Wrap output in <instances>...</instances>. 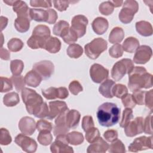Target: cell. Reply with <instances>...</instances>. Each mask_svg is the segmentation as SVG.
<instances>
[{
    "mask_svg": "<svg viewBox=\"0 0 153 153\" xmlns=\"http://www.w3.org/2000/svg\"><path fill=\"white\" fill-rule=\"evenodd\" d=\"M135 27L137 33L142 36H149L152 35V27L151 24L148 22L144 20L137 22Z\"/></svg>",
    "mask_w": 153,
    "mask_h": 153,
    "instance_id": "d4e9b609",
    "label": "cell"
},
{
    "mask_svg": "<svg viewBox=\"0 0 153 153\" xmlns=\"http://www.w3.org/2000/svg\"><path fill=\"white\" fill-rule=\"evenodd\" d=\"M108 151L111 153H124L126 148L122 141L117 139L109 145Z\"/></svg>",
    "mask_w": 153,
    "mask_h": 153,
    "instance_id": "d590c367",
    "label": "cell"
},
{
    "mask_svg": "<svg viewBox=\"0 0 153 153\" xmlns=\"http://www.w3.org/2000/svg\"><path fill=\"white\" fill-rule=\"evenodd\" d=\"M66 134H60L56 136L55 141L50 145V151L53 153L68 152L73 153V148L69 146Z\"/></svg>",
    "mask_w": 153,
    "mask_h": 153,
    "instance_id": "52a82bcc",
    "label": "cell"
},
{
    "mask_svg": "<svg viewBox=\"0 0 153 153\" xmlns=\"http://www.w3.org/2000/svg\"><path fill=\"white\" fill-rule=\"evenodd\" d=\"M139 5L137 1L127 0L123 2V8L121 10L118 17L120 20L124 24L130 23L133 19L134 14L138 11Z\"/></svg>",
    "mask_w": 153,
    "mask_h": 153,
    "instance_id": "8992f818",
    "label": "cell"
},
{
    "mask_svg": "<svg viewBox=\"0 0 153 153\" xmlns=\"http://www.w3.org/2000/svg\"><path fill=\"white\" fill-rule=\"evenodd\" d=\"M49 113L47 119L53 120L57 117L60 113L68 109L66 102L60 100L51 101L49 102Z\"/></svg>",
    "mask_w": 153,
    "mask_h": 153,
    "instance_id": "2e32d148",
    "label": "cell"
},
{
    "mask_svg": "<svg viewBox=\"0 0 153 153\" xmlns=\"http://www.w3.org/2000/svg\"><path fill=\"white\" fill-rule=\"evenodd\" d=\"M15 1L16 0H4L3 1H4V2H5V4H7V5H13V4H14V2H15Z\"/></svg>",
    "mask_w": 153,
    "mask_h": 153,
    "instance_id": "03108f58",
    "label": "cell"
},
{
    "mask_svg": "<svg viewBox=\"0 0 153 153\" xmlns=\"http://www.w3.org/2000/svg\"><path fill=\"white\" fill-rule=\"evenodd\" d=\"M42 94L43 96L48 100H54L57 98L59 99L58 88L54 87H50L47 89H42Z\"/></svg>",
    "mask_w": 153,
    "mask_h": 153,
    "instance_id": "f35d334b",
    "label": "cell"
},
{
    "mask_svg": "<svg viewBox=\"0 0 153 153\" xmlns=\"http://www.w3.org/2000/svg\"><path fill=\"white\" fill-rule=\"evenodd\" d=\"M50 29L47 26L39 25L35 27L32 31V35L36 38L46 41V40L50 36Z\"/></svg>",
    "mask_w": 153,
    "mask_h": 153,
    "instance_id": "603a6c76",
    "label": "cell"
},
{
    "mask_svg": "<svg viewBox=\"0 0 153 153\" xmlns=\"http://www.w3.org/2000/svg\"><path fill=\"white\" fill-rule=\"evenodd\" d=\"M152 137L145 136L136 138L128 146V151L137 152L141 151L152 149Z\"/></svg>",
    "mask_w": 153,
    "mask_h": 153,
    "instance_id": "30bf717a",
    "label": "cell"
},
{
    "mask_svg": "<svg viewBox=\"0 0 153 153\" xmlns=\"http://www.w3.org/2000/svg\"><path fill=\"white\" fill-rule=\"evenodd\" d=\"M103 137L107 142H112L118 138V132L115 130H108L103 133Z\"/></svg>",
    "mask_w": 153,
    "mask_h": 153,
    "instance_id": "9f6ffc18",
    "label": "cell"
},
{
    "mask_svg": "<svg viewBox=\"0 0 153 153\" xmlns=\"http://www.w3.org/2000/svg\"><path fill=\"white\" fill-rule=\"evenodd\" d=\"M88 23V19L85 16L78 14L72 18L71 28L75 31L78 38H81L86 33V28Z\"/></svg>",
    "mask_w": 153,
    "mask_h": 153,
    "instance_id": "8fae6325",
    "label": "cell"
},
{
    "mask_svg": "<svg viewBox=\"0 0 153 153\" xmlns=\"http://www.w3.org/2000/svg\"><path fill=\"white\" fill-rule=\"evenodd\" d=\"M59 90V99H65L69 96L68 90L66 87H60L58 88Z\"/></svg>",
    "mask_w": 153,
    "mask_h": 153,
    "instance_id": "94428289",
    "label": "cell"
},
{
    "mask_svg": "<svg viewBox=\"0 0 153 153\" xmlns=\"http://www.w3.org/2000/svg\"><path fill=\"white\" fill-rule=\"evenodd\" d=\"M1 93L7 92L13 89V83L10 79L6 77H1Z\"/></svg>",
    "mask_w": 153,
    "mask_h": 153,
    "instance_id": "f5cc1de1",
    "label": "cell"
},
{
    "mask_svg": "<svg viewBox=\"0 0 153 153\" xmlns=\"http://www.w3.org/2000/svg\"><path fill=\"white\" fill-rule=\"evenodd\" d=\"M24 68V63L22 60L19 59L13 60L10 62V70L13 75H20Z\"/></svg>",
    "mask_w": 153,
    "mask_h": 153,
    "instance_id": "836d02e7",
    "label": "cell"
},
{
    "mask_svg": "<svg viewBox=\"0 0 153 153\" xmlns=\"http://www.w3.org/2000/svg\"><path fill=\"white\" fill-rule=\"evenodd\" d=\"M8 23V19L4 16H1L0 17V25H1V30H3L7 26Z\"/></svg>",
    "mask_w": 153,
    "mask_h": 153,
    "instance_id": "be15d7a7",
    "label": "cell"
},
{
    "mask_svg": "<svg viewBox=\"0 0 153 153\" xmlns=\"http://www.w3.org/2000/svg\"><path fill=\"white\" fill-rule=\"evenodd\" d=\"M20 102V98L18 93L10 92L6 94L3 97V103L7 107H13Z\"/></svg>",
    "mask_w": 153,
    "mask_h": 153,
    "instance_id": "f546056e",
    "label": "cell"
},
{
    "mask_svg": "<svg viewBox=\"0 0 153 153\" xmlns=\"http://www.w3.org/2000/svg\"><path fill=\"white\" fill-rule=\"evenodd\" d=\"M10 79L13 83V85L14 86L16 90L17 91H22V90L25 88L26 83L25 81V77H23V76L13 75L10 78Z\"/></svg>",
    "mask_w": 153,
    "mask_h": 153,
    "instance_id": "ab89813d",
    "label": "cell"
},
{
    "mask_svg": "<svg viewBox=\"0 0 153 153\" xmlns=\"http://www.w3.org/2000/svg\"><path fill=\"white\" fill-rule=\"evenodd\" d=\"M0 57L2 60H8L10 59V53L7 49L1 47L0 49Z\"/></svg>",
    "mask_w": 153,
    "mask_h": 153,
    "instance_id": "6125c7cd",
    "label": "cell"
},
{
    "mask_svg": "<svg viewBox=\"0 0 153 153\" xmlns=\"http://www.w3.org/2000/svg\"><path fill=\"white\" fill-rule=\"evenodd\" d=\"M133 97L136 104L139 105H142L145 104V91L142 90H137L133 92Z\"/></svg>",
    "mask_w": 153,
    "mask_h": 153,
    "instance_id": "11a10c76",
    "label": "cell"
},
{
    "mask_svg": "<svg viewBox=\"0 0 153 153\" xmlns=\"http://www.w3.org/2000/svg\"><path fill=\"white\" fill-rule=\"evenodd\" d=\"M111 2L114 7H119L123 4V1H111Z\"/></svg>",
    "mask_w": 153,
    "mask_h": 153,
    "instance_id": "e7e4bbea",
    "label": "cell"
},
{
    "mask_svg": "<svg viewBox=\"0 0 153 153\" xmlns=\"http://www.w3.org/2000/svg\"><path fill=\"white\" fill-rule=\"evenodd\" d=\"M22 98L26 105L27 112L35 117L39 112L44 102L42 97L35 90L26 87L22 90Z\"/></svg>",
    "mask_w": 153,
    "mask_h": 153,
    "instance_id": "3957f363",
    "label": "cell"
},
{
    "mask_svg": "<svg viewBox=\"0 0 153 153\" xmlns=\"http://www.w3.org/2000/svg\"><path fill=\"white\" fill-rule=\"evenodd\" d=\"M133 118V111L130 108H126L122 114V118L120 123V126L122 128H124V127L131 121V120Z\"/></svg>",
    "mask_w": 153,
    "mask_h": 153,
    "instance_id": "ee69618b",
    "label": "cell"
},
{
    "mask_svg": "<svg viewBox=\"0 0 153 153\" xmlns=\"http://www.w3.org/2000/svg\"><path fill=\"white\" fill-rule=\"evenodd\" d=\"M23 41L17 38H11L7 43V47L10 51L13 52H17L21 50L23 47Z\"/></svg>",
    "mask_w": 153,
    "mask_h": 153,
    "instance_id": "8d00e7d4",
    "label": "cell"
},
{
    "mask_svg": "<svg viewBox=\"0 0 153 153\" xmlns=\"http://www.w3.org/2000/svg\"><path fill=\"white\" fill-rule=\"evenodd\" d=\"M122 47L125 51L132 53L136 51L139 47V41L137 38L130 36L124 40Z\"/></svg>",
    "mask_w": 153,
    "mask_h": 153,
    "instance_id": "4316f807",
    "label": "cell"
},
{
    "mask_svg": "<svg viewBox=\"0 0 153 153\" xmlns=\"http://www.w3.org/2000/svg\"><path fill=\"white\" fill-rule=\"evenodd\" d=\"M114 10V7L111 3V1L103 2L99 7V12L105 16H108L111 14Z\"/></svg>",
    "mask_w": 153,
    "mask_h": 153,
    "instance_id": "b9f144b4",
    "label": "cell"
},
{
    "mask_svg": "<svg viewBox=\"0 0 153 153\" xmlns=\"http://www.w3.org/2000/svg\"><path fill=\"white\" fill-rule=\"evenodd\" d=\"M152 75L147 72L142 66H134L128 74V86L130 91L134 92L141 88H149L152 87Z\"/></svg>",
    "mask_w": 153,
    "mask_h": 153,
    "instance_id": "6da1fadb",
    "label": "cell"
},
{
    "mask_svg": "<svg viewBox=\"0 0 153 153\" xmlns=\"http://www.w3.org/2000/svg\"><path fill=\"white\" fill-rule=\"evenodd\" d=\"M90 76L94 82L100 83L108 78L109 71L102 65L94 63L90 68Z\"/></svg>",
    "mask_w": 153,
    "mask_h": 153,
    "instance_id": "4fadbf2b",
    "label": "cell"
},
{
    "mask_svg": "<svg viewBox=\"0 0 153 153\" xmlns=\"http://www.w3.org/2000/svg\"><path fill=\"white\" fill-rule=\"evenodd\" d=\"M37 140L41 145L43 146H47L51 143L53 136L50 131H39L37 137Z\"/></svg>",
    "mask_w": 153,
    "mask_h": 153,
    "instance_id": "e575fe53",
    "label": "cell"
},
{
    "mask_svg": "<svg viewBox=\"0 0 153 153\" xmlns=\"http://www.w3.org/2000/svg\"><path fill=\"white\" fill-rule=\"evenodd\" d=\"M65 42L68 44H72L78 40V35L71 27L62 36Z\"/></svg>",
    "mask_w": 153,
    "mask_h": 153,
    "instance_id": "60d3db41",
    "label": "cell"
},
{
    "mask_svg": "<svg viewBox=\"0 0 153 153\" xmlns=\"http://www.w3.org/2000/svg\"><path fill=\"white\" fill-rule=\"evenodd\" d=\"M134 67L133 62L131 59H123L114 65L111 69V76L115 81H120L126 74H128Z\"/></svg>",
    "mask_w": 153,
    "mask_h": 153,
    "instance_id": "5b68a950",
    "label": "cell"
},
{
    "mask_svg": "<svg viewBox=\"0 0 153 153\" xmlns=\"http://www.w3.org/2000/svg\"><path fill=\"white\" fill-rule=\"evenodd\" d=\"M42 78L41 76L33 69L29 71L25 76V81L26 84L32 87H38Z\"/></svg>",
    "mask_w": 153,
    "mask_h": 153,
    "instance_id": "484cf974",
    "label": "cell"
},
{
    "mask_svg": "<svg viewBox=\"0 0 153 153\" xmlns=\"http://www.w3.org/2000/svg\"><path fill=\"white\" fill-rule=\"evenodd\" d=\"M115 84V82L112 79H105L100 84L99 87V93L106 98H112L114 97L112 93V89L114 85Z\"/></svg>",
    "mask_w": 153,
    "mask_h": 153,
    "instance_id": "cb8c5ba5",
    "label": "cell"
},
{
    "mask_svg": "<svg viewBox=\"0 0 153 153\" xmlns=\"http://www.w3.org/2000/svg\"><path fill=\"white\" fill-rule=\"evenodd\" d=\"M152 51L151 48L146 45H142L136 50L133 57V62L136 64H145L151 58Z\"/></svg>",
    "mask_w": 153,
    "mask_h": 153,
    "instance_id": "5bb4252c",
    "label": "cell"
},
{
    "mask_svg": "<svg viewBox=\"0 0 153 153\" xmlns=\"http://www.w3.org/2000/svg\"><path fill=\"white\" fill-rule=\"evenodd\" d=\"M128 88L125 85L122 84H117L114 85L112 89V93L114 96L121 99L124 95L127 94Z\"/></svg>",
    "mask_w": 153,
    "mask_h": 153,
    "instance_id": "74e56055",
    "label": "cell"
},
{
    "mask_svg": "<svg viewBox=\"0 0 153 153\" xmlns=\"http://www.w3.org/2000/svg\"><path fill=\"white\" fill-rule=\"evenodd\" d=\"M80 113L75 109H69L66 115V124L70 128H76L79 123Z\"/></svg>",
    "mask_w": 153,
    "mask_h": 153,
    "instance_id": "d6986e66",
    "label": "cell"
},
{
    "mask_svg": "<svg viewBox=\"0 0 153 153\" xmlns=\"http://www.w3.org/2000/svg\"><path fill=\"white\" fill-rule=\"evenodd\" d=\"M15 143L19 146L22 149L27 153H33L36 151L38 145L36 141L25 134H18L14 139Z\"/></svg>",
    "mask_w": 153,
    "mask_h": 153,
    "instance_id": "9c48e42d",
    "label": "cell"
},
{
    "mask_svg": "<svg viewBox=\"0 0 153 153\" xmlns=\"http://www.w3.org/2000/svg\"><path fill=\"white\" fill-rule=\"evenodd\" d=\"M152 114L151 112L145 120H143V132L146 134H152Z\"/></svg>",
    "mask_w": 153,
    "mask_h": 153,
    "instance_id": "f907efd6",
    "label": "cell"
},
{
    "mask_svg": "<svg viewBox=\"0 0 153 153\" xmlns=\"http://www.w3.org/2000/svg\"><path fill=\"white\" fill-rule=\"evenodd\" d=\"M13 11L17 13V16H27L29 15L30 8L28 7L26 3L20 0H16L14 4L13 5Z\"/></svg>",
    "mask_w": 153,
    "mask_h": 153,
    "instance_id": "83f0119b",
    "label": "cell"
},
{
    "mask_svg": "<svg viewBox=\"0 0 153 153\" xmlns=\"http://www.w3.org/2000/svg\"><path fill=\"white\" fill-rule=\"evenodd\" d=\"M124 132L128 137H134L143 132V118L137 117L130 121L125 127Z\"/></svg>",
    "mask_w": 153,
    "mask_h": 153,
    "instance_id": "7c38bea8",
    "label": "cell"
},
{
    "mask_svg": "<svg viewBox=\"0 0 153 153\" xmlns=\"http://www.w3.org/2000/svg\"><path fill=\"white\" fill-rule=\"evenodd\" d=\"M109 148V144L101 137H99L96 141L91 143L87 149L88 153H104Z\"/></svg>",
    "mask_w": 153,
    "mask_h": 153,
    "instance_id": "e0dca14e",
    "label": "cell"
},
{
    "mask_svg": "<svg viewBox=\"0 0 153 153\" xmlns=\"http://www.w3.org/2000/svg\"><path fill=\"white\" fill-rule=\"evenodd\" d=\"M49 14V18L47 23L48 24H54L56 22L57 18H58V15L57 14V12L53 10V9H48L47 10Z\"/></svg>",
    "mask_w": 153,
    "mask_h": 153,
    "instance_id": "91938a15",
    "label": "cell"
},
{
    "mask_svg": "<svg viewBox=\"0 0 153 153\" xmlns=\"http://www.w3.org/2000/svg\"><path fill=\"white\" fill-rule=\"evenodd\" d=\"M54 7L59 11H64L66 10L68 8L69 3H71V1H53Z\"/></svg>",
    "mask_w": 153,
    "mask_h": 153,
    "instance_id": "6f0895ef",
    "label": "cell"
},
{
    "mask_svg": "<svg viewBox=\"0 0 153 153\" xmlns=\"http://www.w3.org/2000/svg\"><path fill=\"white\" fill-rule=\"evenodd\" d=\"M85 139L89 143H93L100 137V132L97 128L92 127L85 131Z\"/></svg>",
    "mask_w": 153,
    "mask_h": 153,
    "instance_id": "7bdbcfd3",
    "label": "cell"
},
{
    "mask_svg": "<svg viewBox=\"0 0 153 153\" xmlns=\"http://www.w3.org/2000/svg\"><path fill=\"white\" fill-rule=\"evenodd\" d=\"M66 52L69 57L78 59L82 56L83 53V49L80 45L74 43L69 45Z\"/></svg>",
    "mask_w": 153,
    "mask_h": 153,
    "instance_id": "1f68e13d",
    "label": "cell"
},
{
    "mask_svg": "<svg viewBox=\"0 0 153 153\" xmlns=\"http://www.w3.org/2000/svg\"><path fill=\"white\" fill-rule=\"evenodd\" d=\"M29 15L31 20H33L38 22H47L49 18V14L47 10H45L43 9L30 8Z\"/></svg>",
    "mask_w": 153,
    "mask_h": 153,
    "instance_id": "44dd1931",
    "label": "cell"
},
{
    "mask_svg": "<svg viewBox=\"0 0 153 153\" xmlns=\"http://www.w3.org/2000/svg\"><path fill=\"white\" fill-rule=\"evenodd\" d=\"M36 124L33 118L30 117H22L19 122V128L20 131L30 136L35 131Z\"/></svg>",
    "mask_w": 153,
    "mask_h": 153,
    "instance_id": "9a60e30c",
    "label": "cell"
},
{
    "mask_svg": "<svg viewBox=\"0 0 153 153\" xmlns=\"http://www.w3.org/2000/svg\"><path fill=\"white\" fill-rule=\"evenodd\" d=\"M32 69L36 72L42 78L47 79L51 77L54 71V66L50 60H42L33 65Z\"/></svg>",
    "mask_w": 153,
    "mask_h": 153,
    "instance_id": "ba28073f",
    "label": "cell"
},
{
    "mask_svg": "<svg viewBox=\"0 0 153 153\" xmlns=\"http://www.w3.org/2000/svg\"><path fill=\"white\" fill-rule=\"evenodd\" d=\"M93 31L97 35H102L105 33L108 29L109 23L106 19L98 17L94 19L91 23Z\"/></svg>",
    "mask_w": 153,
    "mask_h": 153,
    "instance_id": "ac0fdd59",
    "label": "cell"
},
{
    "mask_svg": "<svg viewBox=\"0 0 153 153\" xmlns=\"http://www.w3.org/2000/svg\"><path fill=\"white\" fill-rule=\"evenodd\" d=\"M30 5L33 7L49 8L52 6V1L46 0H32L30 1Z\"/></svg>",
    "mask_w": 153,
    "mask_h": 153,
    "instance_id": "816d5d0a",
    "label": "cell"
},
{
    "mask_svg": "<svg viewBox=\"0 0 153 153\" xmlns=\"http://www.w3.org/2000/svg\"><path fill=\"white\" fill-rule=\"evenodd\" d=\"M124 37L123 29L120 27H115L111 31L109 35V41L111 44L121 42Z\"/></svg>",
    "mask_w": 153,
    "mask_h": 153,
    "instance_id": "f1b7e54d",
    "label": "cell"
},
{
    "mask_svg": "<svg viewBox=\"0 0 153 153\" xmlns=\"http://www.w3.org/2000/svg\"><path fill=\"white\" fill-rule=\"evenodd\" d=\"M145 104L149 109H152L153 107V90L145 92Z\"/></svg>",
    "mask_w": 153,
    "mask_h": 153,
    "instance_id": "680465c9",
    "label": "cell"
},
{
    "mask_svg": "<svg viewBox=\"0 0 153 153\" xmlns=\"http://www.w3.org/2000/svg\"><path fill=\"white\" fill-rule=\"evenodd\" d=\"M12 141L11 136L10 132L7 128H1V137H0V143L1 145H8L11 143Z\"/></svg>",
    "mask_w": 153,
    "mask_h": 153,
    "instance_id": "bcb514c9",
    "label": "cell"
},
{
    "mask_svg": "<svg viewBox=\"0 0 153 153\" xmlns=\"http://www.w3.org/2000/svg\"><path fill=\"white\" fill-rule=\"evenodd\" d=\"M43 48L50 53H56L61 48V41L57 38L50 36L46 40Z\"/></svg>",
    "mask_w": 153,
    "mask_h": 153,
    "instance_id": "7402d4cb",
    "label": "cell"
},
{
    "mask_svg": "<svg viewBox=\"0 0 153 153\" xmlns=\"http://www.w3.org/2000/svg\"><path fill=\"white\" fill-rule=\"evenodd\" d=\"M94 126L93 117L90 115H86L82 120V128L85 132L88 129L93 127Z\"/></svg>",
    "mask_w": 153,
    "mask_h": 153,
    "instance_id": "db71d44e",
    "label": "cell"
},
{
    "mask_svg": "<svg viewBox=\"0 0 153 153\" xmlns=\"http://www.w3.org/2000/svg\"><path fill=\"white\" fill-rule=\"evenodd\" d=\"M66 136L69 143L73 145H78L84 142L83 134L78 131H73L68 133Z\"/></svg>",
    "mask_w": 153,
    "mask_h": 153,
    "instance_id": "d6a6232c",
    "label": "cell"
},
{
    "mask_svg": "<svg viewBox=\"0 0 153 153\" xmlns=\"http://www.w3.org/2000/svg\"><path fill=\"white\" fill-rule=\"evenodd\" d=\"M123 48L120 44L113 45L109 50V54L113 58H119L123 54Z\"/></svg>",
    "mask_w": 153,
    "mask_h": 153,
    "instance_id": "f6af8a7d",
    "label": "cell"
},
{
    "mask_svg": "<svg viewBox=\"0 0 153 153\" xmlns=\"http://www.w3.org/2000/svg\"><path fill=\"white\" fill-rule=\"evenodd\" d=\"M30 21L31 19L30 16H17V19L14 20V27L18 32L25 33L29 29Z\"/></svg>",
    "mask_w": 153,
    "mask_h": 153,
    "instance_id": "ffe728a7",
    "label": "cell"
},
{
    "mask_svg": "<svg viewBox=\"0 0 153 153\" xmlns=\"http://www.w3.org/2000/svg\"><path fill=\"white\" fill-rule=\"evenodd\" d=\"M122 103L124 107L132 109L136 106V102L133 99V95L131 94H126L122 98Z\"/></svg>",
    "mask_w": 153,
    "mask_h": 153,
    "instance_id": "c3c4849f",
    "label": "cell"
},
{
    "mask_svg": "<svg viewBox=\"0 0 153 153\" xmlns=\"http://www.w3.org/2000/svg\"><path fill=\"white\" fill-rule=\"evenodd\" d=\"M36 128L38 131H50L53 130V126L51 123L45 120H40L36 123Z\"/></svg>",
    "mask_w": 153,
    "mask_h": 153,
    "instance_id": "7dc6e473",
    "label": "cell"
},
{
    "mask_svg": "<svg viewBox=\"0 0 153 153\" xmlns=\"http://www.w3.org/2000/svg\"><path fill=\"white\" fill-rule=\"evenodd\" d=\"M69 28V25L68 22L65 20H59L54 25L53 29V32L55 35L62 37Z\"/></svg>",
    "mask_w": 153,
    "mask_h": 153,
    "instance_id": "4dcf8cb0",
    "label": "cell"
},
{
    "mask_svg": "<svg viewBox=\"0 0 153 153\" xmlns=\"http://www.w3.org/2000/svg\"><path fill=\"white\" fill-rule=\"evenodd\" d=\"M96 115L100 126L106 127H111L119 121L120 108L115 103L105 102L99 106Z\"/></svg>",
    "mask_w": 153,
    "mask_h": 153,
    "instance_id": "7a4b0ae2",
    "label": "cell"
},
{
    "mask_svg": "<svg viewBox=\"0 0 153 153\" xmlns=\"http://www.w3.org/2000/svg\"><path fill=\"white\" fill-rule=\"evenodd\" d=\"M69 90L74 95H77L83 90L82 85L77 80L72 81L69 85Z\"/></svg>",
    "mask_w": 153,
    "mask_h": 153,
    "instance_id": "681fc988",
    "label": "cell"
},
{
    "mask_svg": "<svg viewBox=\"0 0 153 153\" xmlns=\"http://www.w3.org/2000/svg\"><path fill=\"white\" fill-rule=\"evenodd\" d=\"M108 43L102 38H96L84 46L85 55L90 59L94 60L107 49Z\"/></svg>",
    "mask_w": 153,
    "mask_h": 153,
    "instance_id": "277c9868",
    "label": "cell"
}]
</instances>
